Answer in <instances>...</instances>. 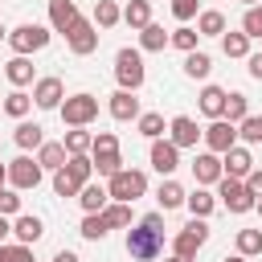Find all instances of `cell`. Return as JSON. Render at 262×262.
I'll use <instances>...</instances> for the list:
<instances>
[{
  "label": "cell",
  "mask_w": 262,
  "mask_h": 262,
  "mask_svg": "<svg viewBox=\"0 0 262 262\" xmlns=\"http://www.w3.org/2000/svg\"><path fill=\"white\" fill-rule=\"evenodd\" d=\"M0 262H37V258H33V246H20V242L16 246H4L0 242Z\"/></svg>",
  "instance_id": "obj_45"
},
{
  "label": "cell",
  "mask_w": 262,
  "mask_h": 262,
  "mask_svg": "<svg viewBox=\"0 0 262 262\" xmlns=\"http://www.w3.org/2000/svg\"><path fill=\"white\" fill-rule=\"evenodd\" d=\"M98 37H102V33H98V25L82 16V20L66 33V45H70V53H74V57H90V53L98 49Z\"/></svg>",
  "instance_id": "obj_10"
},
{
  "label": "cell",
  "mask_w": 262,
  "mask_h": 262,
  "mask_svg": "<svg viewBox=\"0 0 262 262\" xmlns=\"http://www.w3.org/2000/svg\"><path fill=\"white\" fill-rule=\"evenodd\" d=\"M147 160H151V168L168 180L176 168H180V147L172 143V139H151V151H147Z\"/></svg>",
  "instance_id": "obj_12"
},
{
  "label": "cell",
  "mask_w": 262,
  "mask_h": 262,
  "mask_svg": "<svg viewBox=\"0 0 262 262\" xmlns=\"http://www.w3.org/2000/svg\"><path fill=\"white\" fill-rule=\"evenodd\" d=\"M82 188H86V184H82V180H74L66 168H61V172H53V192H57V196H78Z\"/></svg>",
  "instance_id": "obj_42"
},
{
  "label": "cell",
  "mask_w": 262,
  "mask_h": 262,
  "mask_svg": "<svg viewBox=\"0 0 262 262\" xmlns=\"http://www.w3.org/2000/svg\"><path fill=\"white\" fill-rule=\"evenodd\" d=\"M61 143H66L70 156H90V147H94V131H86V127H70Z\"/></svg>",
  "instance_id": "obj_30"
},
{
  "label": "cell",
  "mask_w": 262,
  "mask_h": 262,
  "mask_svg": "<svg viewBox=\"0 0 262 262\" xmlns=\"http://www.w3.org/2000/svg\"><path fill=\"white\" fill-rule=\"evenodd\" d=\"M57 115H61L66 127H90V123L98 119V98L86 94V90H78V94H70V98L57 106Z\"/></svg>",
  "instance_id": "obj_4"
},
{
  "label": "cell",
  "mask_w": 262,
  "mask_h": 262,
  "mask_svg": "<svg viewBox=\"0 0 262 262\" xmlns=\"http://www.w3.org/2000/svg\"><path fill=\"white\" fill-rule=\"evenodd\" d=\"M221 53L225 57H250V37L237 29V33H225L221 37Z\"/></svg>",
  "instance_id": "obj_36"
},
{
  "label": "cell",
  "mask_w": 262,
  "mask_h": 262,
  "mask_svg": "<svg viewBox=\"0 0 262 262\" xmlns=\"http://www.w3.org/2000/svg\"><path fill=\"white\" fill-rule=\"evenodd\" d=\"M237 139L242 143H262V115H250L237 123Z\"/></svg>",
  "instance_id": "obj_43"
},
{
  "label": "cell",
  "mask_w": 262,
  "mask_h": 262,
  "mask_svg": "<svg viewBox=\"0 0 262 262\" xmlns=\"http://www.w3.org/2000/svg\"><path fill=\"white\" fill-rule=\"evenodd\" d=\"M184 209H188L192 217H205V221H209V213L217 209V196H213L209 188H201V184H196V188L188 192V201H184Z\"/></svg>",
  "instance_id": "obj_27"
},
{
  "label": "cell",
  "mask_w": 262,
  "mask_h": 262,
  "mask_svg": "<svg viewBox=\"0 0 262 262\" xmlns=\"http://www.w3.org/2000/svg\"><path fill=\"white\" fill-rule=\"evenodd\" d=\"M217 201H221L229 213H254V209H258V196L246 188V180H229V176L217 180Z\"/></svg>",
  "instance_id": "obj_7"
},
{
  "label": "cell",
  "mask_w": 262,
  "mask_h": 262,
  "mask_svg": "<svg viewBox=\"0 0 262 262\" xmlns=\"http://www.w3.org/2000/svg\"><path fill=\"white\" fill-rule=\"evenodd\" d=\"M246 61H250V78H254V82H262V53H250Z\"/></svg>",
  "instance_id": "obj_49"
},
{
  "label": "cell",
  "mask_w": 262,
  "mask_h": 262,
  "mask_svg": "<svg viewBox=\"0 0 262 262\" xmlns=\"http://www.w3.org/2000/svg\"><path fill=\"white\" fill-rule=\"evenodd\" d=\"M0 192H4V188H0Z\"/></svg>",
  "instance_id": "obj_60"
},
{
  "label": "cell",
  "mask_w": 262,
  "mask_h": 262,
  "mask_svg": "<svg viewBox=\"0 0 262 262\" xmlns=\"http://www.w3.org/2000/svg\"><path fill=\"white\" fill-rule=\"evenodd\" d=\"M258 213H262V201H258Z\"/></svg>",
  "instance_id": "obj_58"
},
{
  "label": "cell",
  "mask_w": 262,
  "mask_h": 262,
  "mask_svg": "<svg viewBox=\"0 0 262 262\" xmlns=\"http://www.w3.org/2000/svg\"><path fill=\"white\" fill-rule=\"evenodd\" d=\"M209 242V221L205 217H192L184 229H176V237H172V254H180V258H196V250Z\"/></svg>",
  "instance_id": "obj_8"
},
{
  "label": "cell",
  "mask_w": 262,
  "mask_h": 262,
  "mask_svg": "<svg viewBox=\"0 0 262 262\" xmlns=\"http://www.w3.org/2000/svg\"><path fill=\"white\" fill-rule=\"evenodd\" d=\"M242 33H246L250 41H262V4L246 8V16H242Z\"/></svg>",
  "instance_id": "obj_44"
},
{
  "label": "cell",
  "mask_w": 262,
  "mask_h": 262,
  "mask_svg": "<svg viewBox=\"0 0 262 262\" xmlns=\"http://www.w3.org/2000/svg\"><path fill=\"white\" fill-rule=\"evenodd\" d=\"M66 160H70V151H66V143H57V139H45V143L37 147V164H41L45 172H61Z\"/></svg>",
  "instance_id": "obj_21"
},
{
  "label": "cell",
  "mask_w": 262,
  "mask_h": 262,
  "mask_svg": "<svg viewBox=\"0 0 262 262\" xmlns=\"http://www.w3.org/2000/svg\"><path fill=\"white\" fill-rule=\"evenodd\" d=\"M221 176H225L221 156H213V151H196V160H192V180H196L201 188H209V184H217Z\"/></svg>",
  "instance_id": "obj_15"
},
{
  "label": "cell",
  "mask_w": 262,
  "mask_h": 262,
  "mask_svg": "<svg viewBox=\"0 0 262 262\" xmlns=\"http://www.w3.org/2000/svg\"><path fill=\"white\" fill-rule=\"evenodd\" d=\"M242 4H246V8H254V4H262V0H242Z\"/></svg>",
  "instance_id": "obj_57"
},
{
  "label": "cell",
  "mask_w": 262,
  "mask_h": 262,
  "mask_svg": "<svg viewBox=\"0 0 262 262\" xmlns=\"http://www.w3.org/2000/svg\"><path fill=\"white\" fill-rule=\"evenodd\" d=\"M184 74H188L192 82H205V78L213 74V57H209L205 49H192V53H184Z\"/></svg>",
  "instance_id": "obj_26"
},
{
  "label": "cell",
  "mask_w": 262,
  "mask_h": 262,
  "mask_svg": "<svg viewBox=\"0 0 262 262\" xmlns=\"http://www.w3.org/2000/svg\"><path fill=\"white\" fill-rule=\"evenodd\" d=\"M12 139H16V147H20V151H33V147H41V143H45V127H41V123L20 119V123H16V131H12Z\"/></svg>",
  "instance_id": "obj_23"
},
{
  "label": "cell",
  "mask_w": 262,
  "mask_h": 262,
  "mask_svg": "<svg viewBox=\"0 0 262 262\" xmlns=\"http://www.w3.org/2000/svg\"><path fill=\"white\" fill-rule=\"evenodd\" d=\"M66 172H70L74 180L90 184V176H94V160H90V156H70V160H66Z\"/></svg>",
  "instance_id": "obj_39"
},
{
  "label": "cell",
  "mask_w": 262,
  "mask_h": 262,
  "mask_svg": "<svg viewBox=\"0 0 262 262\" xmlns=\"http://www.w3.org/2000/svg\"><path fill=\"white\" fill-rule=\"evenodd\" d=\"M78 233H82L86 242H102V237L111 233V225H106V217H102V213H86V217H82V225H78Z\"/></svg>",
  "instance_id": "obj_34"
},
{
  "label": "cell",
  "mask_w": 262,
  "mask_h": 262,
  "mask_svg": "<svg viewBox=\"0 0 262 262\" xmlns=\"http://www.w3.org/2000/svg\"><path fill=\"white\" fill-rule=\"evenodd\" d=\"M33 106H37V102H33V94H25V90H12V94H4V115H12L16 123H20V119H25Z\"/></svg>",
  "instance_id": "obj_33"
},
{
  "label": "cell",
  "mask_w": 262,
  "mask_h": 262,
  "mask_svg": "<svg viewBox=\"0 0 262 262\" xmlns=\"http://www.w3.org/2000/svg\"><path fill=\"white\" fill-rule=\"evenodd\" d=\"M237 254L242 258L262 254V229H237Z\"/></svg>",
  "instance_id": "obj_38"
},
{
  "label": "cell",
  "mask_w": 262,
  "mask_h": 262,
  "mask_svg": "<svg viewBox=\"0 0 262 262\" xmlns=\"http://www.w3.org/2000/svg\"><path fill=\"white\" fill-rule=\"evenodd\" d=\"M201 135H205V131H201L196 119H188V115H176V119L168 123V139H172L176 147H196Z\"/></svg>",
  "instance_id": "obj_18"
},
{
  "label": "cell",
  "mask_w": 262,
  "mask_h": 262,
  "mask_svg": "<svg viewBox=\"0 0 262 262\" xmlns=\"http://www.w3.org/2000/svg\"><path fill=\"white\" fill-rule=\"evenodd\" d=\"M196 41H201V33H196V29H188V25H180V29H172V41H168V45H176L180 53H192V49H196Z\"/></svg>",
  "instance_id": "obj_41"
},
{
  "label": "cell",
  "mask_w": 262,
  "mask_h": 262,
  "mask_svg": "<svg viewBox=\"0 0 262 262\" xmlns=\"http://www.w3.org/2000/svg\"><path fill=\"white\" fill-rule=\"evenodd\" d=\"M119 20H123V8L115 0H94V25L98 29H115Z\"/></svg>",
  "instance_id": "obj_32"
},
{
  "label": "cell",
  "mask_w": 262,
  "mask_h": 262,
  "mask_svg": "<svg viewBox=\"0 0 262 262\" xmlns=\"http://www.w3.org/2000/svg\"><path fill=\"white\" fill-rule=\"evenodd\" d=\"M143 78H147V66H143V49H131V45H123L119 53H115V82H119V90H139L143 86Z\"/></svg>",
  "instance_id": "obj_1"
},
{
  "label": "cell",
  "mask_w": 262,
  "mask_h": 262,
  "mask_svg": "<svg viewBox=\"0 0 262 262\" xmlns=\"http://www.w3.org/2000/svg\"><path fill=\"white\" fill-rule=\"evenodd\" d=\"M156 201H160V209H164V213H172V209H180V205L188 201V192H184V184H180V180H172V176H168V180H160Z\"/></svg>",
  "instance_id": "obj_22"
},
{
  "label": "cell",
  "mask_w": 262,
  "mask_h": 262,
  "mask_svg": "<svg viewBox=\"0 0 262 262\" xmlns=\"http://www.w3.org/2000/svg\"><path fill=\"white\" fill-rule=\"evenodd\" d=\"M90 160H94V172L98 176H115L123 172V151H119V135L115 131H98L94 135V147H90Z\"/></svg>",
  "instance_id": "obj_2"
},
{
  "label": "cell",
  "mask_w": 262,
  "mask_h": 262,
  "mask_svg": "<svg viewBox=\"0 0 262 262\" xmlns=\"http://www.w3.org/2000/svg\"><path fill=\"white\" fill-rule=\"evenodd\" d=\"M33 102L41 106V111H57L61 102H66V86H61V78H37L33 82Z\"/></svg>",
  "instance_id": "obj_13"
},
{
  "label": "cell",
  "mask_w": 262,
  "mask_h": 262,
  "mask_svg": "<svg viewBox=\"0 0 262 262\" xmlns=\"http://www.w3.org/2000/svg\"><path fill=\"white\" fill-rule=\"evenodd\" d=\"M0 111H4V98H0Z\"/></svg>",
  "instance_id": "obj_59"
},
{
  "label": "cell",
  "mask_w": 262,
  "mask_h": 262,
  "mask_svg": "<svg viewBox=\"0 0 262 262\" xmlns=\"http://www.w3.org/2000/svg\"><path fill=\"white\" fill-rule=\"evenodd\" d=\"M196 33L201 37H225V12H217V8L196 12Z\"/></svg>",
  "instance_id": "obj_28"
},
{
  "label": "cell",
  "mask_w": 262,
  "mask_h": 262,
  "mask_svg": "<svg viewBox=\"0 0 262 262\" xmlns=\"http://www.w3.org/2000/svg\"><path fill=\"white\" fill-rule=\"evenodd\" d=\"M221 262H246V258H242V254H233V258H221Z\"/></svg>",
  "instance_id": "obj_55"
},
{
  "label": "cell",
  "mask_w": 262,
  "mask_h": 262,
  "mask_svg": "<svg viewBox=\"0 0 262 262\" xmlns=\"http://www.w3.org/2000/svg\"><path fill=\"white\" fill-rule=\"evenodd\" d=\"M221 168H225V176H229V180H246V176L254 172V156H250V147H246V143L229 147V151L221 156Z\"/></svg>",
  "instance_id": "obj_14"
},
{
  "label": "cell",
  "mask_w": 262,
  "mask_h": 262,
  "mask_svg": "<svg viewBox=\"0 0 262 262\" xmlns=\"http://www.w3.org/2000/svg\"><path fill=\"white\" fill-rule=\"evenodd\" d=\"M4 78H8V82H12L16 90H20V86H29V82H33V61H29V57H16V53H12V61L4 66Z\"/></svg>",
  "instance_id": "obj_31"
},
{
  "label": "cell",
  "mask_w": 262,
  "mask_h": 262,
  "mask_svg": "<svg viewBox=\"0 0 262 262\" xmlns=\"http://www.w3.org/2000/svg\"><path fill=\"white\" fill-rule=\"evenodd\" d=\"M143 225H147V229H160V233H164V213H147V217H143Z\"/></svg>",
  "instance_id": "obj_50"
},
{
  "label": "cell",
  "mask_w": 262,
  "mask_h": 262,
  "mask_svg": "<svg viewBox=\"0 0 262 262\" xmlns=\"http://www.w3.org/2000/svg\"><path fill=\"white\" fill-rule=\"evenodd\" d=\"M106 192H111V201L131 205V201H139V196L147 192V176H143L139 168H123V172H115V176L106 180Z\"/></svg>",
  "instance_id": "obj_6"
},
{
  "label": "cell",
  "mask_w": 262,
  "mask_h": 262,
  "mask_svg": "<svg viewBox=\"0 0 262 262\" xmlns=\"http://www.w3.org/2000/svg\"><path fill=\"white\" fill-rule=\"evenodd\" d=\"M78 205H82L86 213H102V209L111 205V192H106V184H94V180H90V184L78 192Z\"/></svg>",
  "instance_id": "obj_24"
},
{
  "label": "cell",
  "mask_w": 262,
  "mask_h": 262,
  "mask_svg": "<svg viewBox=\"0 0 262 262\" xmlns=\"http://www.w3.org/2000/svg\"><path fill=\"white\" fill-rule=\"evenodd\" d=\"M172 16L176 20H192L196 16V0H172Z\"/></svg>",
  "instance_id": "obj_47"
},
{
  "label": "cell",
  "mask_w": 262,
  "mask_h": 262,
  "mask_svg": "<svg viewBox=\"0 0 262 262\" xmlns=\"http://www.w3.org/2000/svg\"><path fill=\"white\" fill-rule=\"evenodd\" d=\"M246 188H250V192H254V196L262 201V168H254V172L246 176Z\"/></svg>",
  "instance_id": "obj_48"
},
{
  "label": "cell",
  "mask_w": 262,
  "mask_h": 262,
  "mask_svg": "<svg viewBox=\"0 0 262 262\" xmlns=\"http://www.w3.org/2000/svg\"><path fill=\"white\" fill-rule=\"evenodd\" d=\"M205 151H213V156H225L229 147H237V127L229 123V119H213L209 127H205Z\"/></svg>",
  "instance_id": "obj_11"
},
{
  "label": "cell",
  "mask_w": 262,
  "mask_h": 262,
  "mask_svg": "<svg viewBox=\"0 0 262 262\" xmlns=\"http://www.w3.org/2000/svg\"><path fill=\"white\" fill-rule=\"evenodd\" d=\"M8 233H12V221H8V217H0V242H4Z\"/></svg>",
  "instance_id": "obj_52"
},
{
  "label": "cell",
  "mask_w": 262,
  "mask_h": 262,
  "mask_svg": "<svg viewBox=\"0 0 262 262\" xmlns=\"http://www.w3.org/2000/svg\"><path fill=\"white\" fill-rule=\"evenodd\" d=\"M78 20H82V12H78V4H74V0H49V29H53V33H61V37H66Z\"/></svg>",
  "instance_id": "obj_16"
},
{
  "label": "cell",
  "mask_w": 262,
  "mask_h": 262,
  "mask_svg": "<svg viewBox=\"0 0 262 262\" xmlns=\"http://www.w3.org/2000/svg\"><path fill=\"white\" fill-rule=\"evenodd\" d=\"M106 111H111V119H119V123H135L143 111H139V98L131 94V90H115L111 94V102H106Z\"/></svg>",
  "instance_id": "obj_17"
},
{
  "label": "cell",
  "mask_w": 262,
  "mask_h": 262,
  "mask_svg": "<svg viewBox=\"0 0 262 262\" xmlns=\"http://www.w3.org/2000/svg\"><path fill=\"white\" fill-rule=\"evenodd\" d=\"M225 98H229V90L205 86V90L196 94V106H201V115H209V119H225Z\"/></svg>",
  "instance_id": "obj_20"
},
{
  "label": "cell",
  "mask_w": 262,
  "mask_h": 262,
  "mask_svg": "<svg viewBox=\"0 0 262 262\" xmlns=\"http://www.w3.org/2000/svg\"><path fill=\"white\" fill-rule=\"evenodd\" d=\"M0 41H8V29H4V25H0Z\"/></svg>",
  "instance_id": "obj_56"
},
{
  "label": "cell",
  "mask_w": 262,
  "mask_h": 262,
  "mask_svg": "<svg viewBox=\"0 0 262 262\" xmlns=\"http://www.w3.org/2000/svg\"><path fill=\"white\" fill-rule=\"evenodd\" d=\"M168 41H172V33H164V25H147V29H139V49H147V53H160V49H168Z\"/></svg>",
  "instance_id": "obj_29"
},
{
  "label": "cell",
  "mask_w": 262,
  "mask_h": 262,
  "mask_svg": "<svg viewBox=\"0 0 262 262\" xmlns=\"http://www.w3.org/2000/svg\"><path fill=\"white\" fill-rule=\"evenodd\" d=\"M135 127H139V135H147V139H160V135L168 131V123H164L160 111H143V115L135 119Z\"/></svg>",
  "instance_id": "obj_35"
},
{
  "label": "cell",
  "mask_w": 262,
  "mask_h": 262,
  "mask_svg": "<svg viewBox=\"0 0 262 262\" xmlns=\"http://www.w3.org/2000/svg\"><path fill=\"white\" fill-rule=\"evenodd\" d=\"M225 119L237 127L242 119H250V98L246 94H237V90H229V98H225Z\"/></svg>",
  "instance_id": "obj_37"
},
{
  "label": "cell",
  "mask_w": 262,
  "mask_h": 262,
  "mask_svg": "<svg viewBox=\"0 0 262 262\" xmlns=\"http://www.w3.org/2000/svg\"><path fill=\"white\" fill-rule=\"evenodd\" d=\"M53 262H82V258H78L74 250H57V254H53Z\"/></svg>",
  "instance_id": "obj_51"
},
{
  "label": "cell",
  "mask_w": 262,
  "mask_h": 262,
  "mask_svg": "<svg viewBox=\"0 0 262 262\" xmlns=\"http://www.w3.org/2000/svg\"><path fill=\"white\" fill-rule=\"evenodd\" d=\"M49 37H53V29L25 20V25H16V29L8 33V45H12V53H16V57H29V53L45 49V45H49Z\"/></svg>",
  "instance_id": "obj_5"
},
{
  "label": "cell",
  "mask_w": 262,
  "mask_h": 262,
  "mask_svg": "<svg viewBox=\"0 0 262 262\" xmlns=\"http://www.w3.org/2000/svg\"><path fill=\"white\" fill-rule=\"evenodd\" d=\"M8 184V164H0V188Z\"/></svg>",
  "instance_id": "obj_53"
},
{
  "label": "cell",
  "mask_w": 262,
  "mask_h": 262,
  "mask_svg": "<svg viewBox=\"0 0 262 262\" xmlns=\"http://www.w3.org/2000/svg\"><path fill=\"white\" fill-rule=\"evenodd\" d=\"M123 25H131L135 33L147 29V25H151V0H127V8H123Z\"/></svg>",
  "instance_id": "obj_25"
},
{
  "label": "cell",
  "mask_w": 262,
  "mask_h": 262,
  "mask_svg": "<svg viewBox=\"0 0 262 262\" xmlns=\"http://www.w3.org/2000/svg\"><path fill=\"white\" fill-rule=\"evenodd\" d=\"M0 217H20V196H16V188H4V192H0Z\"/></svg>",
  "instance_id": "obj_46"
},
{
  "label": "cell",
  "mask_w": 262,
  "mask_h": 262,
  "mask_svg": "<svg viewBox=\"0 0 262 262\" xmlns=\"http://www.w3.org/2000/svg\"><path fill=\"white\" fill-rule=\"evenodd\" d=\"M102 217H106V225H111V229H123V225H131V205L111 201V205L102 209Z\"/></svg>",
  "instance_id": "obj_40"
},
{
  "label": "cell",
  "mask_w": 262,
  "mask_h": 262,
  "mask_svg": "<svg viewBox=\"0 0 262 262\" xmlns=\"http://www.w3.org/2000/svg\"><path fill=\"white\" fill-rule=\"evenodd\" d=\"M127 254H131L135 262H156V258L164 254V233H160V229H147V225L139 221L135 229H127Z\"/></svg>",
  "instance_id": "obj_3"
},
{
  "label": "cell",
  "mask_w": 262,
  "mask_h": 262,
  "mask_svg": "<svg viewBox=\"0 0 262 262\" xmlns=\"http://www.w3.org/2000/svg\"><path fill=\"white\" fill-rule=\"evenodd\" d=\"M41 176H45V168L25 151V156H16L12 164H8V184L16 188V192H25V188H37L41 184Z\"/></svg>",
  "instance_id": "obj_9"
},
{
  "label": "cell",
  "mask_w": 262,
  "mask_h": 262,
  "mask_svg": "<svg viewBox=\"0 0 262 262\" xmlns=\"http://www.w3.org/2000/svg\"><path fill=\"white\" fill-rule=\"evenodd\" d=\"M12 237H16L20 246H37V242L45 237V221L33 217V213H20V217H12Z\"/></svg>",
  "instance_id": "obj_19"
},
{
  "label": "cell",
  "mask_w": 262,
  "mask_h": 262,
  "mask_svg": "<svg viewBox=\"0 0 262 262\" xmlns=\"http://www.w3.org/2000/svg\"><path fill=\"white\" fill-rule=\"evenodd\" d=\"M164 262H192V258H180V254H172V258H164Z\"/></svg>",
  "instance_id": "obj_54"
}]
</instances>
